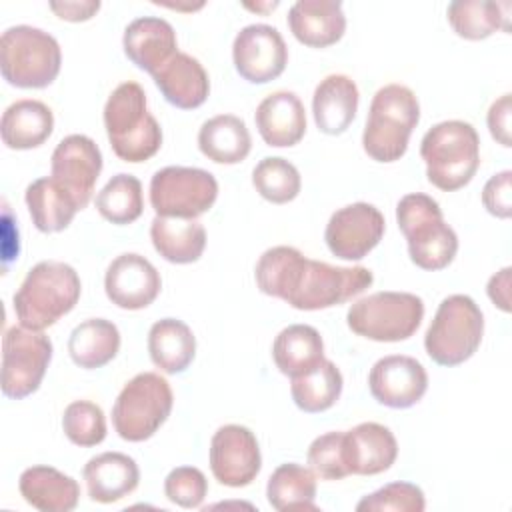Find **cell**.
Returning a JSON list of instances; mask_svg holds the SVG:
<instances>
[{"mask_svg": "<svg viewBox=\"0 0 512 512\" xmlns=\"http://www.w3.org/2000/svg\"><path fill=\"white\" fill-rule=\"evenodd\" d=\"M254 280L262 294L296 310H324L344 304L372 286L366 266H332L306 258L294 246H272L256 262Z\"/></svg>", "mask_w": 512, "mask_h": 512, "instance_id": "1", "label": "cell"}, {"mask_svg": "<svg viewBox=\"0 0 512 512\" xmlns=\"http://www.w3.org/2000/svg\"><path fill=\"white\" fill-rule=\"evenodd\" d=\"M104 128L114 154L124 162L150 160L162 146V128L148 112L144 88L134 80L118 84L108 96Z\"/></svg>", "mask_w": 512, "mask_h": 512, "instance_id": "2", "label": "cell"}, {"mask_svg": "<svg viewBox=\"0 0 512 512\" xmlns=\"http://www.w3.org/2000/svg\"><path fill=\"white\" fill-rule=\"evenodd\" d=\"M82 292L78 272L58 260H42L32 266L14 294V312L20 326L46 330L66 316Z\"/></svg>", "mask_w": 512, "mask_h": 512, "instance_id": "3", "label": "cell"}, {"mask_svg": "<svg viewBox=\"0 0 512 512\" xmlns=\"http://www.w3.org/2000/svg\"><path fill=\"white\" fill-rule=\"evenodd\" d=\"M420 156L428 182L454 192L464 188L480 166V136L470 122L444 120L424 134Z\"/></svg>", "mask_w": 512, "mask_h": 512, "instance_id": "4", "label": "cell"}, {"mask_svg": "<svg viewBox=\"0 0 512 512\" xmlns=\"http://www.w3.org/2000/svg\"><path fill=\"white\" fill-rule=\"evenodd\" d=\"M420 120L416 94L404 84H386L372 96L362 148L376 162H396L408 150L412 130Z\"/></svg>", "mask_w": 512, "mask_h": 512, "instance_id": "5", "label": "cell"}, {"mask_svg": "<svg viewBox=\"0 0 512 512\" xmlns=\"http://www.w3.org/2000/svg\"><path fill=\"white\" fill-rule=\"evenodd\" d=\"M396 222L402 230L410 260L422 270L446 268L458 252V236L444 222L440 204L422 192L406 194L396 204Z\"/></svg>", "mask_w": 512, "mask_h": 512, "instance_id": "6", "label": "cell"}, {"mask_svg": "<svg viewBox=\"0 0 512 512\" xmlns=\"http://www.w3.org/2000/svg\"><path fill=\"white\" fill-rule=\"evenodd\" d=\"M62 66V50L58 40L28 24L10 26L0 38V68L10 86L46 88Z\"/></svg>", "mask_w": 512, "mask_h": 512, "instance_id": "7", "label": "cell"}, {"mask_svg": "<svg viewBox=\"0 0 512 512\" xmlns=\"http://www.w3.org/2000/svg\"><path fill=\"white\" fill-rule=\"evenodd\" d=\"M484 336V316L466 294H450L424 334L426 354L440 366H458L474 356Z\"/></svg>", "mask_w": 512, "mask_h": 512, "instance_id": "8", "label": "cell"}, {"mask_svg": "<svg viewBox=\"0 0 512 512\" xmlns=\"http://www.w3.org/2000/svg\"><path fill=\"white\" fill-rule=\"evenodd\" d=\"M172 404L168 380L158 372H140L124 384L112 406L114 430L128 442L148 440L168 420Z\"/></svg>", "mask_w": 512, "mask_h": 512, "instance_id": "9", "label": "cell"}, {"mask_svg": "<svg viewBox=\"0 0 512 512\" xmlns=\"http://www.w3.org/2000/svg\"><path fill=\"white\" fill-rule=\"evenodd\" d=\"M424 318V302L412 292H374L350 304L348 328L374 342L408 340Z\"/></svg>", "mask_w": 512, "mask_h": 512, "instance_id": "10", "label": "cell"}, {"mask_svg": "<svg viewBox=\"0 0 512 512\" xmlns=\"http://www.w3.org/2000/svg\"><path fill=\"white\" fill-rule=\"evenodd\" d=\"M218 198L214 174L194 166H166L150 180V204L156 216L196 220Z\"/></svg>", "mask_w": 512, "mask_h": 512, "instance_id": "11", "label": "cell"}, {"mask_svg": "<svg viewBox=\"0 0 512 512\" xmlns=\"http://www.w3.org/2000/svg\"><path fill=\"white\" fill-rule=\"evenodd\" d=\"M52 360V342L40 330L12 326L2 340V392L22 400L34 394Z\"/></svg>", "mask_w": 512, "mask_h": 512, "instance_id": "12", "label": "cell"}, {"mask_svg": "<svg viewBox=\"0 0 512 512\" xmlns=\"http://www.w3.org/2000/svg\"><path fill=\"white\" fill-rule=\"evenodd\" d=\"M384 230V214L374 204L354 202L330 216L324 230V240L336 258L362 260L378 246Z\"/></svg>", "mask_w": 512, "mask_h": 512, "instance_id": "13", "label": "cell"}, {"mask_svg": "<svg viewBox=\"0 0 512 512\" xmlns=\"http://www.w3.org/2000/svg\"><path fill=\"white\" fill-rule=\"evenodd\" d=\"M262 468V454L254 432L242 424L220 426L210 440V470L230 488L248 486Z\"/></svg>", "mask_w": 512, "mask_h": 512, "instance_id": "14", "label": "cell"}, {"mask_svg": "<svg viewBox=\"0 0 512 512\" xmlns=\"http://www.w3.org/2000/svg\"><path fill=\"white\" fill-rule=\"evenodd\" d=\"M232 60L244 80L266 84L284 72L288 48L278 28L270 24H248L234 38Z\"/></svg>", "mask_w": 512, "mask_h": 512, "instance_id": "15", "label": "cell"}, {"mask_svg": "<svg viewBox=\"0 0 512 512\" xmlns=\"http://www.w3.org/2000/svg\"><path fill=\"white\" fill-rule=\"evenodd\" d=\"M52 178L74 198L78 208H86L96 180L102 172V152L86 134L62 138L50 158Z\"/></svg>", "mask_w": 512, "mask_h": 512, "instance_id": "16", "label": "cell"}, {"mask_svg": "<svg viewBox=\"0 0 512 512\" xmlns=\"http://www.w3.org/2000/svg\"><path fill=\"white\" fill-rule=\"evenodd\" d=\"M368 388L382 406L402 410L422 400L428 390V374L416 358L390 354L370 368Z\"/></svg>", "mask_w": 512, "mask_h": 512, "instance_id": "17", "label": "cell"}, {"mask_svg": "<svg viewBox=\"0 0 512 512\" xmlns=\"http://www.w3.org/2000/svg\"><path fill=\"white\" fill-rule=\"evenodd\" d=\"M162 288L154 264L136 252L116 256L104 274V290L112 304L124 310H142L150 306Z\"/></svg>", "mask_w": 512, "mask_h": 512, "instance_id": "18", "label": "cell"}, {"mask_svg": "<svg viewBox=\"0 0 512 512\" xmlns=\"http://www.w3.org/2000/svg\"><path fill=\"white\" fill-rule=\"evenodd\" d=\"M398 456L392 430L378 422H362L344 432V464L348 474L374 476L386 472Z\"/></svg>", "mask_w": 512, "mask_h": 512, "instance_id": "19", "label": "cell"}, {"mask_svg": "<svg viewBox=\"0 0 512 512\" xmlns=\"http://www.w3.org/2000/svg\"><path fill=\"white\" fill-rule=\"evenodd\" d=\"M122 46L126 58L150 76L178 52V40L172 24L158 16L132 20L124 30Z\"/></svg>", "mask_w": 512, "mask_h": 512, "instance_id": "20", "label": "cell"}, {"mask_svg": "<svg viewBox=\"0 0 512 512\" xmlns=\"http://www.w3.org/2000/svg\"><path fill=\"white\" fill-rule=\"evenodd\" d=\"M254 122L262 140L274 148L294 146L306 134L304 104L290 90H276L268 94L258 104Z\"/></svg>", "mask_w": 512, "mask_h": 512, "instance_id": "21", "label": "cell"}, {"mask_svg": "<svg viewBox=\"0 0 512 512\" xmlns=\"http://www.w3.org/2000/svg\"><path fill=\"white\" fill-rule=\"evenodd\" d=\"M152 80L166 102L182 110L202 106L210 94L208 72L200 60L180 50L152 74Z\"/></svg>", "mask_w": 512, "mask_h": 512, "instance_id": "22", "label": "cell"}, {"mask_svg": "<svg viewBox=\"0 0 512 512\" xmlns=\"http://www.w3.org/2000/svg\"><path fill=\"white\" fill-rule=\"evenodd\" d=\"M288 26L294 38L310 48L336 44L346 32L342 2L298 0L288 10Z\"/></svg>", "mask_w": 512, "mask_h": 512, "instance_id": "23", "label": "cell"}, {"mask_svg": "<svg viewBox=\"0 0 512 512\" xmlns=\"http://www.w3.org/2000/svg\"><path fill=\"white\" fill-rule=\"evenodd\" d=\"M82 476L88 496L100 504H112L132 494L140 482V470L132 456L122 452H102L92 456Z\"/></svg>", "mask_w": 512, "mask_h": 512, "instance_id": "24", "label": "cell"}, {"mask_svg": "<svg viewBox=\"0 0 512 512\" xmlns=\"http://www.w3.org/2000/svg\"><path fill=\"white\" fill-rule=\"evenodd\" d=\"M358 86L346 74H328L312 96V114L320 132L338 136L348 130L358 112Z\"/></svg>", "mask_w": 512, "mask_h": 512, "instance_id": "25", "label": "cell"}, {"mask_svg": "<svg viewBox=\"0 0 512 512\" xmlns=\"http://www.w3.org/2000/svg\"><path fill=\"white\" fill-rule=\"evenodd\" d=\"M22 498L40 512H70L78 506V482L52 466H30L20 474Z\"/></svg>", "mask_w": 512, "mask_h": 512, "instance_id": "26", "label": "cell"}, {"mask_svg": "<svg viewBox=\"0 0 512 512\" xmlns=\"http://www.w3.org/2000/svg\"><path fill=\"white\" fill-rule=\"evenodd\" d=\"M54 130V114L48 104L32 98L12 102L0 120L2 142L10 150L42 146Z\"/></svg>", "mask_w": 512, "mask_h": 512, "instance_id": "27", "label": "cell"}, {"mask_svg": "<svg viewBox=\"0 0 512 512\" xmlns=\"http://www.w3.org/2000/svg\"><path fill=\"white\" fill-rule=\"evenodd\" d=\"M272 358L284 376H304L324 360V340L314 326H286L274 338Z\"/></svg>", "mask_w": 512, "mask_h": 512, "instance_id": "28", "label": "cell"}, {"mask_svg": "<svg viewBox=\"0 0 512 512\" xmlns=\"http://www.w3.org/2000/svg\"><path fill=\"white\" fill-rule=\"evenodd\" d=\"M148 354L156 368L166 374L184 372L196 356L192 328L178 318H162L150 326Z\"/></svg>", "mask_w": 512, "mask_h": 512, "instance_id": "29", "label": "cell"}, {"mask_svg": "<svg viewBox=\"0 0 512 512\" xmlns=\"http://www.w3.org/2000/svg\"><path fill=\"white\" fill-rule=\"evenodd\" d=\"M154 250L172 264H192L206 248V230L198 220L156 216L150 224Z\"/></svg>", "mask_w": 512, "mask_h": 512, "instance_id": "30", "label": "cell"}, {"mask_svg": "<svg viewBox=\"0 0 512 512\" xmlns=\"http://www.w3.org/2000/svg\"><path fill=\"white\" fill-rule=\"evenodd\" d=\"M198 148L216 164H238L250 154L252 136L242 118L218 114L200 126Z\"/></svg>", "mask_w": 512, "mask_h": 512, "instance_id": "31", "label": "cell"}, {"mask_svg": "<svg viewBox=\"0 0 512 512\" xmlns=\"http://www.w3.org/2000/svg\"><path fill=\"white\" fill-rule=\"evenodd\" d=\"M24 200L32 224L46 234L62 232L64 228H68V224L80 210L74 198L52 176H44L28 184Z\"/></svg>", "mask_w": 512, "mask_h": 512, "instance_id": "32", "label": "cell"}, {"mask_svg": "<svg viewBox=\"0 0 512 512\" xmlns=\"http://www.w3.org/2000/svg\"><path fill=\"white\" fill-rule=\"evenodd\" d=\"M120 350V330L106 318H88L74 326L68 338V354L80 368L106 366Z\"/></svg>", "mask_w": 512, "mask_h": 512, "instance_id": "33", "label": "cell"}, {"mask_svg": "<svg viewBox=\"0 0 512 512\" xmlns=\"http://www.w3.org/2000/svg\"><path fill=\"white\" fill-rule=\"evenodd\" d=\"M512 4L492 0H454L446 8L452 30L466 40H484L496 30L510 32Z\"/></svg>", "mask_w": 512, "mask_h": 512, "instance_id": "34", "label": "cell"}, {"mask_svg": "<svg viewBox=\"0 0 512 512\" xmlns=\"http://www.w3.org/2000/svg\"><path fill=\"white\" fill-rule=\"evenodd\" d=\"M266 498L274 510H316V474L296 462L280 464L268 478Z\"/></svg>", "mask_w": 512, "mask_h": 512, "instance_id": "35", "label": "cell"}, {"mask_svg": "<svg viewBox=\"0 0 512 512\" xmlns=\"http://www.w3.org/2000/svg\"><path fill=\"white\" fill-rule=\"evenodd\" d=\"M344 378L340 368L324 358L312 372L292 378L290 394L294 404L308 414L324 412L336 404L342 394Z\"/></svg>", "mask_w": 512, "mask_h": 512, "instance_id": "36", "label": "cell"}, {"mask_svg": "<svg viewBox=\"0 0 512 512\" xmlns=\"http://www.w3.org/2000/svg\"><path fill=\"white\" fill-rule=\"evenodd\" d=\"M94 204L104 220L116 226L132 224L144 212L142 182L132 174L120 172L104 184V188L96 194Z\"/></svg>", "mask_w": 512, "mask_h": 512, "instance_id": "37", "label": "cell"}, {"mask_svg": "<svg viewBox=\"0 0 512 512\" xmlns=\"http://www.w3.org/2000/svg\"><path fill=\"white\" fill-rule=\"evenodd\" d=\"M252 186L264 200L286 204L300 194L302 178L298 168L286 158L266 156L252 170Z\"/></svg>", "mask_w": 512, "mask_h": 512, "instance_id": "38", "label": "cell"}, {"mask_svg": "<svg viewBox=\"0 0 512 512\" xmlns=\"http://www.w3.org/2000/svg\"><path fill=\"white\" fill-rule=\"evenodd\" d=\"M62 430L72 444L90 448L106 438V416L98 404L74 400L64 408Z\"/></svg>", "mask_w": 512, "mask_h": 512, "instance_id": "39", "label": "cell"}, {"mask_svg": "<svg viewBox=\"0 0 512 512\" xmlns=\"http://www.w3.org/2000/svg\"><path fill=\"white\" fill-rule=\"evenodd\" d=\"M424 508V492L412 482H390L356 504L358 512H422Z\"/></svg>", "mask_w": 512, "mask_h": 512, "instance_id": "40", "label": "cell"}, {"mask_svg": "<svg viewBox=\"0 0 512 512\" xmlns=\"http://www.w3.org/2000/svg\"><path fill=\"white\" fill-rule=\"evenodd\" d=\"M308 464L322 480H342L350 476L344 464V432L332 430L314 438L308 446Z\"/></svg>", "mask_w": 512, "mask_h": 512, "instance_id": "41", "label": "cell"}, {"mask_svg": "<svg viewBox=\"0 0 512 512\" xmlns=\"http://www.w3.org/2000/svg\"><path fill=\"white\" fill-rule=\"evenodd\" d=\"M164 494L180 508H200L208 496V480L200 468L178 466L164 478Z\"/></svg>", "mask_w": 512, "mask_h": 512, "instance_id": "42", "label": "cell"}, {"mask_svg": "<svg viewBox=\"0 0 512 512\" xmlns=\"http://www.w3.org/2000/svg\"><path fill=\"white\" fill-rule=\"evenodd\" d=\"M482 204L496 218H510L512 214V172L502 170L484 184Z\"/></svg>", "mask_w": 512, "mask_h": 512, "instance_id": "43", "label": "cell"}, {"mask_svg": "<svg viewBox=\"0 0 512 512\" xmlns=\"http://www.w3.org/2000/svg\"><path fill=\"white\" fill-rule=\"evenodd\" d=\"M510 114H512V98L510 94H502L498 100H494L488 108L486 114V122H488V130L492 134V138L502 144L504 148L512 146V138H510Z\"/></svg>", "mask_w": 512, "mask_h": 512, "instance_id": "44", "label": "cell"}, {"mask_svg": "<svg viewBox=\"0 0 512 512\" xmlns=\"http://www.w3.org/2000/svg\"><path fill=\"white\" fill-rule=\"evenodd\" d=\"M50 10L68 22H84L90 20L98 10L100 2L98 0H82V2H50Z\"/></svg>", "mask_w": 512, "mask_h": 512, "instance_id": "45", "label": "cell"}, {"mask_svg": "<svg viewBox=\"0 0 512 512\" xmlns=\"http://www.w3.org/2000/svg\"><path fill=\"white\" fill-rule=\"evenodd\" d=\"M510 266H504L500 272H496L494 276H490L488 284H486V294L488 298L502 310V312H510Z\"/></svg>", "mask_w": 512, "mask_h": 512, "instance_id": "46", "label": "cell"}, {"mask_svg": "<svg viewBox=\"0 0 512 512\" xmlns=\"http://www.w3.org/2000/svg\"><path fill=\"white\" fill-rule=\"evenodd\" d=\"M246 8H250V10H256V12H268V10H274L276 6H278V0H274V2H262V4H244Z\"/></svg>", "mask_w": 512, "mask_h": 512, "instance_id": "47", "label": "cell"}]
</instances>
